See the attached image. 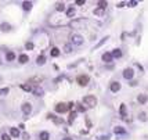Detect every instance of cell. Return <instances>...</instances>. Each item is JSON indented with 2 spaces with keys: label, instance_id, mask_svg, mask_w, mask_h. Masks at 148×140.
<instances>
[{
  "label": "cell",
  "instance_id": "33",
  "mask_svg": "<svg viewBox=\"0 0 148 140\" xmlns=\"http://www.w3.org/2000/svg\"><path fill=\"white\" fill-rule=\"evenodd\" d=\"M2 140H11V139H10V135H7V133H3V135H2Z\"/></svg>",
  "mask_w": 148,
  "mask_h": 140
},
{
  "label": "cell",
  "instance_id": "14",
  "mask_svg": "<svg viewBox=\"0 0 148 140\" xmlns=\"http://www.w3.org/2000/svg\"><path fill=\"white\" fill-rule=\"evenodd\" d=\"M39 139H40V140H49V139H50L49 132H42V133H40V136H39Z\"/></svg>",
  "mask_w": 148,
  "mask_h": 140
},
{
  "label": "cell",
  "instance_id": "3",
  "mask_svg": "<svg viewBox=\"0 0 148 140\" xmlns=\"http://www.w3.org/2000/svg\"><path fill=\"white\" fill-rule=\"evenodd\" d=\"M71 42L73 44H76V46H80L82 43H83V37L80 35H72L71 36Z\"/></svg>",
  "mask_w": 148,
  "mask_h": 140
},
{
  "label": "cell",
  "instance_id": "11",
  "mask_svg": "<svg viewBox=\"0 0 148 140\" xmlns=\"http://www.w3.org/2000/svg\"><path fill=\"white\" fill-rule=\"evenodd\" d=\"M113 132H115L116 135H125V133H126V131L122 128V126H116V128L113 129Z\"/></svg>",
  "mask_w": 148,
  "mask_h": 140
},
{
  "label": "cell",
  "instance_id": "9",
  "mask_svg": "<svg viewBox=\"0 0 148 140\" xmlns=\"http://www.w3.org/2000/svg\"><path fill=\"white\" fill-rule=\"evenodd\" d=\"M102 61H105V63H111V61H112L111 53H104V54H102Z\"/></svg>",
  "mask_w": 148,
  "mask_h": 140
},
{
  "label": "cell",
  "instance_id": "28",
  "mask_svg": "<svg viewBox=\"0 0 148 140\" xmlns=\"http://www.w3.org/2000/svg\"><path fill=\"white\" fill-rule=\"evenodd\" d=\"M21 89L25 92H30L32 90V87H30V85H21Z\"/></svg>",
  "mask_w": 148,
  "mask_h": 140
},
{
  "label": "cell",
  "instance_id": "35",
  "mask_svg": "<svg viewBox=\"0 0 148 140\" xmlns=\"http://www.w3.org/2000/svg\"><path fill=\"white\" fill-rule=\"evenodd\" d=\"M22 137H24V140H29V133H22Z\"/></svg>",
  "mask_w": 148,
  "mask_h": 140
},
{
  "label": "cell",
  "instance_id": "25",
  "mask_svg": "<svg viewBox=\"0 0 148 140\" xmlns=\"http://www.w3.org/2000/svg\"><path fill=\"white\" fill-rule=\"evenodd\" d=\"M51 56H53V57H58V56H60V50H58L57 47H54V49L51 50Z\"/></svg>",
  "mask_w": 148,
  "mask_h": 140
},
{
  "label": "cell",
  "instance_id": "13",
  "mask_svg": "<svg viewBox=\"0 0 148 140\" xmlns=\"http://www.w3.org/2000/svg\"><path fill=\"white\" fill-rule=\"evenodd\" d=\"M10 135L13 136V137H18L19 136V131L17 128H11V131H10Z\"/></svg>",
  "mask_w": 148,
  "mask_h": 140
},
{
  "label": "cell",
  "instance_id": "37",
  "mask_svg": "<svg viewBox=\"0 0 148 140\" xmlns=\"http://www.w3.org/2000/svg\"><path fill=\"white\" fill-rule=\"evenodd\" d=\"M76 4H78V6H83V4H84V0H78Z\"/></svg>",
  "mask_w": 148,
  "mask_h": 140
},
{
  "label": "cell",
  "instance_id": "38",
  "mask_svg": "<svg viewBox=\"0 0 148 140\" xmlns=\"http://www.w3.org/2000/svg\"><path fill=\"white\" fill-rule=\"evenodd\" d=\"M67 105H68V110H72V108H73V105H75V104H73V103H69V104H67Z\"/></svg>",
  "mask_w": 148,
  "mask_h": 140
},
{
  "label": "cell",
  "instance_id": "29",
  "mask_svg": "<svg viewBox=\"0 0 148 140\" xmlns=\"http://www.w3.org/2000/svg\"><path fill=\"white\" fill-rule=\"evenodd\" d=\"M8 93V87H4V89H0V94L2 96H6Z\"/></svg>",
  "mask_w": 148,
  "mask_h": 140
},
{
  "label": "cell",
  "instance_id": "1",
  "mask_svg": "<svg viewBox=\"0 0 148 140\" xmlns=\"http://www.w3.org/2000/svg\"><path fill=\"white\" fill-rule=\"evenodd\" d=\"M83 103L86 105H89V107H96V105H97V98L94 96H86L83 98Z\"/></svg>",
  "mask_w": 148,
  "mask_h": 140
},
{
  "label": "cell",
  "instance_id": "41",
  "mask_svg": "<svg viewBox=\"0 0 148 140\" xmlns=\"http://www.w3.org/2000/svg\"><path fill=\"white\" fill-rule=\"evenodd\" d=\"M0 82H2V78H0Z\"/></svg>",
  "mask_w": 148,
  "mask_h": 140
},
{
  "label": "cell",
  "instance_id": "12",
  "mask_svg": "<svg viewBox=\"0 0 148 140\" xmlns=\"http://www.w3.org/2000/svg\"><path fill=\"white\" fill-rule=\"evenodd\" d=\"M111 56H112V58H113V57L119 58V57H122V52H120L119 49H115V50H113V52L111 53Z\"/></svg>",
  "mask_w": 148,
  "mask_h": 140
},
{
  "label": "cell",
  "instance_id": "4",
  "mask_svg": "<svg viewBox=\"0 0 148 140\" xmlns=\"http://www.w3.org/2000/svg\"><path fill=\"white\" fill-rule=\"evenodd\" d=\"M56 111L60 112V114H62V112H67V111H68V105L65 104V103H58V104L56 105Z\"/></svg>",
  "mask_w": 148,
  "mask_h": 140
},
{
  "label": "cell",
  "instance_id": "26",
  "mask_svg": "<svg viewBox=\"0 0 148 140\" xmlns=\"http://www.w3.org/2000/svg\"><path fill=\"white\" fill-rule=\"evenodd\" d=\"M75 15V8H68L67 10V17H73Z\"/></svg>",
  "mask_w": 148,
  "mask_h": 140
},
{
  "label": "cell",
  "instance_id": "40",
  "mask_svg": "<svg viewBox=\"0 0 148 140\" xmlns=\"http://www.w3.org/2000/svg\"><path fill=\"white\" fill-rule=\"evenodd\" d=\"M64 140H72V139H71V137H65Z\"/></svg>",
  "mask_w": 148,
  "mask_h": 140
},
{
  "label": "cell",
  "instance_id": "16",
  "mask_svg": "<svg viewBox=\"0 0 148 140\" xmlns=\"http://www.w3.org/2000/svg\"><path fill=\"white\" fill-rule=\"evenodd\" d=\"M6 58H7V61H14L15 60V54L13 52H8L7 54H6Z\"/></svg>",
  "mask_w": 148,
  "mask_h": 140
},
{
  "label": "cell",
  "instance_id": "2",
  "mask_svg": "<svg viewBox=\"0 0 148 140\" xmlns=\"http://www.w3.org/2000/svg\"><path fill=\"white\" fill-rule=\"evenodd\" d=\"M78 83L80 85V86H86V85L89 83V81H90V78L87 76V75H79V76L76 78Z\"/></svg>",
  "mask_w": 148,
  "mask_h": 140
},
{
  "label": "cell",
  "instance_id": "39",
  "mask_svg": "<svg viewBox=\"0 0 148 140\" xmlns=\"http://www.w3.org/2000/svg\"><path fill=\"white\" fill-rule=\"evenodd\" d=\"M136 4H137V2H130V3H129V6H130V7H134Z\"/></svg>",
  "mask_w": 148,
  "mask_h": 140
},
{
  "label": "cell",
  "instance_id": "20",
  "mask_svg": "<svg viewBox=\"0 0 148 140\" xmlns=\"http://www.w3.org/2000/svg\"><path fill=\"white\" fill-rule=\"evenodd\" d=\"M119 112H120V115H122V117H126V104H120Z\"/></svg>",
  "mask_w": 148,
  "mask_h": 140
},
{
  "label": "cell",
  "instance_id": "18",
  "mask_svg": "<svg viewBox=\"0 0 148 140\" xmlns=\"http://www.w3.org/2000/svg\"><path fill=\"white\" fill-rule=\"evenodd\" d=\"M22 8L24 10H28V11H29V10L32 8V3H30V2H24L22 3Z\"/></svg>",
  "mask_w": 148,
  "mask_h": 140
},
{
  "label": "cell",
  "instance_id": "19",
  "mask_svg": "<svg viewBox=\"0 0 148 140\" xmlns=\"http://www.w3.org/2000/svg\"><path fill=\"white\" fill-rule=\"evenodd\" d=\"M104 13H105V10H104V8H100V7L94 10V15H98V17L104 15Z\"/></svg>",
  "mask_w": 148,
  "mask_h": 140
},
{
  "label": "cell",
  "instance_id": "7",
  "mask_svg": "<svg viewBox=\"0 0 148 140\" xmlns=\"http://www.w3.org/2000/svg\"><path fill=\"white\" fill-rule=\"evenodd\" d=\"M120 90V83L119 82H112L111 83V92H113V93H116V92Z\"/></svg>",
  "mask_w": 148,
  "mask_h": 140
},
{
  "label": "cell",
  "instance_id": "30",
  "mask_svg": "<svg viewBox=\"0 0 148 140\" xmlns=\"http://www.w3.org/2000/svg\"><path fill=\"white\" fill-rule=\"evenodd\" d=\"M25 47H26V50H32V49H33V43H32V42H26Z\"/></svg>",
  "mask_w": 148,
  "mask_h": 140
},
{
  "label": "cell",
  "instance_id": "24",
  "mask_svg": "<svg viewBox=\"0 0 148 140\" xmlns=\"http://www.w3.org/2000/svg\"><path fill=\"white\" fill-rule=\"evenodd\" d=\"M64 52L65 53H71L72 52V44H69V43L65 44V46H64Z\"/></svg>",
  "mask_w": 148,
  "mask_h": 140
},
{
  "label": "cell",
  "instance_id": "31",
  "mask_svg": "<svg viewBox=\"0 0 148 140\" xmlns=\"http://www.w3.org/2000/svg\"><path fill=\"white\" fill-rule=\"evenodd\" d=\"M107 4H108V3H107V2H98V6H100V8H104V10H105Z\"/></svg>",
  "mask_w": 148,
  "mask_h": 140
},
{
  "label": "cell",
  "instance_id": "27",
  "mask_svg": "<svg viewBox=\"0 0 148 140\" xmlns=\"http://www.w3.org/2000/svg\"><path fill=\"white\" fill-rule=\"evenodd\" d=\"M57 11H65V4L64 3H58L57 4Z\"/></svg>",
  "mask_w": 148,
  "mask_h": 140
},
{
  "label": "cell",
  "instance_id": "15",
  "mask_svg": "<svg viewBox=\"0 0 148 140\" xmlns=\"http://www.w3.org/2000/svg\"><path fill=\"white\" fill-rule=\"evenodd\" d=\"M0 28H2L3 32H8V31L11 29V25H10V24H2V25H0Z\"/></svg>",
  "mask_w": 148,
  "mask_h": 140
},
{
  "label": "cell",
  "instance_id": "36",
  "mask_svg": "<svg viewBox=\"0 0 148 140\" xmlns=\"http://www.w3.org/2000/svg\"><path fill=\"white\" fill-rule=\"evenodd\" d=\"M98 140H109V137H108V136H100Z\"/></svg>",
  "mask_w": 148,
  "mask_h": 140
},
{
  "label": "cell",
  "instance_id": "8",
  "mask_svg": "<svg viewBox=\"0 0 148 140\" xmlns=\"http://www.w3.org/2000/svg\"><path fill=\"white\" fill-rule=\"evenodd\" d=\"M137 100H139L140 104H145L148 101V96L147 94H139V98H137Z\"/></svg>",
  "mask_w": 148,
  "mask_h": 140
},
{
  "label": "cell",
  "instance_id": "6",
  "mask_svg": "<svg viewBox=\"0 0 148 140\" xmlns=\"http://www.w3.org/2000/svg\"><path fill=\"white\" fill-rule=\"evenodd\" d=\"M133 75H134V72H133V69H132V68H126V69L123 71V76H125L126 79H132V78H133Z\"/></svg>",
  "mask_w": 148,
  "mask_h": 140
},
{
  "label": "cell",
  "instance_id": "17",
  "mask_svg": "<svg viewBox=\"0 0 148 140\" xmlns=\"http://www.w3.org/2000/svg\"><path fill=\"white\" fill-rule=\"evenodd\" d=\"M36 63L39 64V65H43V64L46 63V57H44V56H39L36 58Z\"/></svg>",
  "mask_w": 148,
  "mask_h": 140
},
{
  "label": "cell",
  "instance_id": "34",
  "mask_svg": "<svg viewBox=\"0 0 148 140\" xmlns=\"http://www.w3.org/2000/svg\"><path fill=\"white\" fill-rule=\"evenodd\" d=\"M140 119H141V121H147V117H145L144 112H141V114H140Z\"/></svg>",
  "mask_w": 148,
  "mask_h": 140
},
{
  "label": "cell",
  "instance_id": "23",
  "mask_svg": "<svg viewBox=\"0 0 148 140\" xmlns=\"http://www.w3.org/2000/svg\"><path fill=\"white\" fill-rule=\"evenodd\" d=\"M42 81H43L42 76H35V78H32V79L29 81V83H33V82H37V83H39V82H42Z\"/></svg>",
  "mask_w": 148,
  "mask_h": 140
},
{
  "label": "cell",
  "instance_id": "21",
  "mask_svg": "<svg viewBox=\"0 0 148 140\" xmlns=\"http://www.w3.org/2000/svg\"><path fill=\"white\" fill-rule=\"evenodd\" d=\"M75 118H76V112L72 111L71 114H69V118H68V122H69V124H72V122L75 121Z\"/></svg>",
  "mask_w": 148,
  "mask_h": 140
},
{
  "label": "cell",
  "instance_id": "32",
  "mask_svg": "<svg viewBox=\"0 0 148 140\" xmlns=\"http://www.w3.org/2000/svg\"><path fill=\"white\" fill-rule=\"evenodd\" d=\"M76 110H78L79 112H84V111H86V108L83 107V105H80V104H78V107H76Z\"/></svg>",
  "mask_w": 148,
  "mask_h": 140
},
{
  "label": "cell",
  "instance_id": "22",
  "mask_svg": "<svg viewBox=\"0 0 148 140\" xmlns=\"http://www.w3.org/2000/svg\"><path fill=\"white\" fill-rule=\"evenodd\" d=\"M33 93H35V96H42V94H43V89L42 87H36V89H33Z\"/></svg>",
  "mask_w": 148,
  "mask_h": 140
},
{
  "label": "cell",
  "instance_id": "10",
  "mask_svg": "<svg viewBox=\"0 0 148 140\" xmlns=\"http://www.w3.org/2000/svg\"><path fill=\"white\" fill-rule=\"evenodd\" d=\"M18 61L21 64H25V63H28L29 61V57L26 56V54H21V56H19V58H18Z\"/></svg>",
  "mask_w": 148,
  "mask_h": 140
},
{
  "label": "cell",
  "instance_id": "5",
  "mask_svg": "<svg viewBox=\"0 0 148 140\" xmlns=\"http://www.w3.org/2000/svg\"><path fill=\"white\" fill-rule=\"evenodd\" d=\"M30 111H32V105H30L29 103H24L22 104V112L25 115H29Z\"/></svg>",
  "mask_w": 148,
  "mask_h": 140
}]
</instances>
